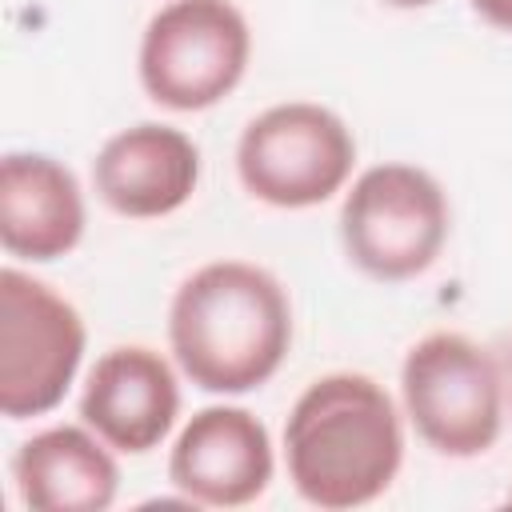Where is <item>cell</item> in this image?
<instances>
[{"label": "cell", "mask_w": 512, "mask_h": 512, "mask_svg": "<svg viewBox=\"0 0 512 512\" xmlns=\"http://www.w3.org/2000/svg\"><path fill=\"white\" fill-rule=\"evenodd\" d=\"M284 460L292 488L316 508H360L388 492L404 464L392 396L364 372L312 380L288 412Z\"/></svg>", "instance_id": "2"}, {"label": "cell", "mask_w": 512, "mask_h": 512, "mask_svg": "<svg viewBox=\"0 0 512 512\" xmlns=\"http://www.w3.org/2000/svg\"><path fill=\"white\" fill-rule=\"evenodd\" d=\"M356 164V140L348 124L308 100L272 104L260 112L236 144L240 184L272 208H312L336 196Z\"/></svg>", "instance_id": "6"}, {"label": "cell", "mask_w": 512, "mask_h": 512, "mask_svg": "<svg viewBox=\"0 0 512 512\" xmlns=\"http://www.w3.org/2000/svg\"><path fill=\"white\" fill-rule=\"evenodd\" d=\"M168 344L180 372L220 396L276 376L292 348V304L280 280L248 260H212L172 296Z\"/></svg>", "instance_id": "1"}, {"label": "cell", "mask_w": 512, "mask_h": 512, "mask_svg": "<svg viewBox=\"0 0 512 512\" xmlns=\"http://www.w3.org/2000/svg\"><path fill=\"white\" fill-rule=\"evenodd\" d=\"M12 476L20 500L36 512H104L120 488V468L88 424H56L24 440Z\"/></svg>", "instance_id": "12"}, {"label": "cell", "mask_w": 512, "mask_h": 512, "mask_svg": "<svg viewBox=\"0 0 512 512\" xmlns=\"http://www.w3.org/2000/svg\"><path fill=\"white\" fill-rule=\"evenodd\" d=\"M84 320L44 280L0 272V412L28 420L52 412L84 360Z\"/></svg>", "instance_id": "7"}, {"label": "cell", "mask_w": 512, "mask_h": 512, "mask_svg": "<svg viewBox=\"0 0 512 512\" xmlns=\"http://www.w3.org/2000/svg\"><path fill=\"white\" fill-rule=\"evenodd\" d=\"M468 4H472V12H480L492 28L512 32V0H468Z\"/></svg>", "instance_id": "13"}, {"label": "cell", "mask_w": 512, "mask_h": 512, "mask_svg": "<svg viewBox=\"0 0 512 512\" xmlns=\"http://www.w3.org/2000/svg\"><path fill=\"white\" fill-rule=\"evenodd\" d=\"M384 4H392V8H424L432 0H384Z\"/></svg>", "instance_id": "14"}, {"label": "cell", "mask_w": 512, "mask_h": 512, "mask_svg": "<svg viewBox=\"0 0 512 512\" xmlns=\"http://www.w3.org/2000/svg\"><path fill=\"white\" fill-rule=\"evenodd\" d=\"M400 396L412 428L440 456H484L500 436V368L488 348L460 332H432L408 348L400 368Z\"/></svg>", "instance_id": "3"}, {"label": "cell", "mask_w": 512, "mask_h": 512, "mask_svg": "<svg viewBox=\"0 0 512 512\" xmlns=\"http://www.w3.org/2000/svg\"><path fill=\"white\" fill-rule=\"evenodd\" d=\"M96 196L128 220H156L188 204L200 184V148L172 124H132L92 160Z\"/></svg>", "instance_id": "10"}, {"label": "cell", "mask_w": 512, "mask_h": 512, "mask_svg": "<svg viewBox=\"0 0 512 512\" xmlns=\"http://www.w3.org/2000/svg\"><path fill=\"white\" fill-rule=\"evenodd\" d=\"M448 228L444 188L416 164H376L360 172L340 208L348 260L384 284L428 272L444 252Z\"/></svg>", "instance_id": "4"}, {"label": "cell", "mask_w": 512, "mask_h": 512, "mask_svg": "<svg viewBox=\"0 0 512 512\" xmlns=\"http://www.w3.org/2000/svg\"><path fill=\"white\" fill-rule=\"evenodd\" d=\"M84 236V192L60 160L8 152L0 160V244L16 260L48 264Z\"/></svg>", "instance_id": "11"}, {"label": "cell", "mask_w": 512, "mask_h": 512, "mask_svg": "<svg viewBox=\"0 0 512 512\" xmlns=\"http://www.w3.org/2000/svg\"><path fill=\"white\" fill-rule=\"evenodd\" d=\"M508 500H512V496H508Z\"/></svg>", "instance_id": "15"}, {"label": "cell", "mask_w": 512, "mask_h": 512, "mask_svg": "<svg viewBox=\"0 0 512 512\" xmlns=\"http://www.w3.org/2000/svg\"><path fill=\"white\" fill-rule=\"evenodd\" d=\"M252 32L232 0H172L140 40V84L172 112L220 104L248 68Z\"/></svg>", "instance_id": "5"}, {"label": "cell", "mask_w": 512, "mask_h": 512, "mask_svg": "<svg viewBox=\"0 0 512 512\" xmlns=\"http://www.w3.org/2000/svg\"><path fill=\"white\" fill-rule=\"evenodd\" d=\"M272 440L268 428L232 404L200 408L172 444L168 480L196 508H240L264 496L272 480Z\"/></svg>", "instance_id": "8"}, {"label": "cell", "mask_w": 512, "mask_h": 512, "mask_svg": "<svg viewBox=\"0 0 512 512\" xmlns=\"http://www.w3.org/2000/svg\"><path fill=\"white\" fill-rule=\"evenodd\" d=\"M180 416V384L172 364L144 348L120 344L96 360L80 392V420L116 452H152Z\"/></svg>", "instance_id": "9"}]
</instances>
